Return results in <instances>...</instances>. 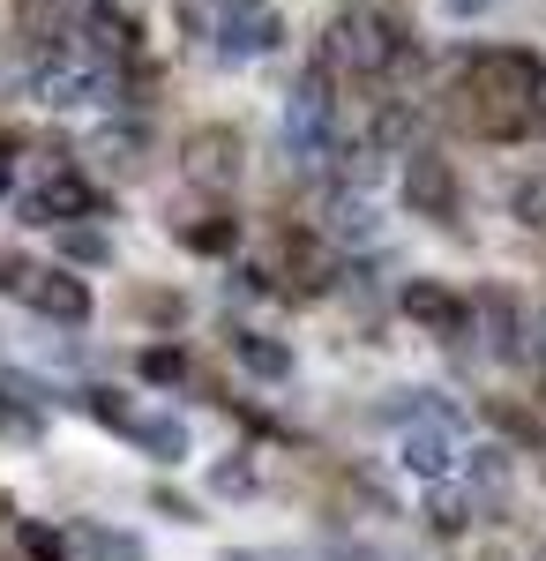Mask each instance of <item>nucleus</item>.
<instances>
[{
    "mask_svg": "<svg viewBox=\"0 0 546 561\" xmlns=\"http://www.w3.org/2000/svg\"><path fill=\"white\" fill-rule=\"evenodd\" d=\"M539 90H546V60H532L524 45H487L457 76V121L487 142H516L546 121Z\"/></svg>",
    "mask_w": 546,
    "mask_h": 561,
    "instance_id": "f257e3e1",
    "label": "nucleus"
},
{
    "mask_svg": "<svg viewBox=\"0 0 546 561\" xmlns=\"http://www.w3.org/2000/svg\"><path fill=\"white\" fill-rule=\"evenodd\" d=\"M315 60H322L344 90H375L405 68V31H397L382 8H344V15H330Z\"/></svg>",
    "mask_w": 546,
    "mask_h": 561,
    "instance_id": "f03ea898",
    "label": "nucleus"
},
{
    "mask_svg": "<svg viewBox=\"0 0 546 561\" xmlns=\"http://www.w3.org/2000/svg\"><path fill=\"white\" fill-rule=\"evenodd\" d=\"M172 23L211 60H262V53H277V8L270 0H172Z\"/></svg>",
    "mask_w": 546,
    "mask_h": 561,
    "instance_id": "7ed1b4c3",
    "label": "nucleus"
},
{
    "mask_svg": "<svg viewBox=\"0 0 546 561\" xmlns=\"http://www.w3.org/2000/svg\"><path fill=\"white\" fill-rule=\"evenodd\" d=\"M76 404H83L98 427H113L121 442H135L143 457H158V465H180V457H187V420L166 412V404H135L121 389H83Z\"/></svg>",
    "mask_w": 546,
    "mask_h": 561,
    "instance_id": "20e7f679",
    "label": "nucleus"
},
{
    "mask_svg": "<svg viewBox=\"0 0 546 561\" xmlns=\"http://www.w3.org/2000/svg\"><path fill=\"white\" fill-rule=\"evenodd\" d=\"M240 173H248V142H240V128L211 121V128L180 135V180H187L195 195H232Z\"/></svg>",
    "mask_w": 546,
    "mask_h": 561,
    "instance_id": "39448f33",
    "label": "nucleus"
},
{
    "mask_svg": "<svg viewBox=\"0 0 546 561\" xmlns=\"http://www.w3.org/2000/svg\"><path fill=\"white\" fill-rule=\"evenodd\" d=\"M270 293H299V300H315V293H330L337 277V255L322 248V232H277V248H270V262L254 270Z\"/></svg>",
    "mask_w": 546,
    "mask_h": 561,
    "instance_id": "423d86ee",
    "label": "nucleus"
},
{
    "mask_svg": "<svg viewBox=\"0 0 546 561\" xmlns=\"http://www.w3.org/2000/svg\"><path fill=\"white\" fill-rule=\"evenodd\" d=\"M15 300L45 314V322H60V330H76L90 322V285L68 270V262H23V277H15Z\"/></svg>",
    "mask_w": 546,
    "mask_h": 561,
    "instance_id": "0eeeda50",
    "label": "nucleus"
},
{
    "mask_svg": "<svg viewBox=\"0 0 546 561\" xmlns=\"http://www.w3.org/2000/svg\"><path fill=\"white\" fill-rule=\"evenodd\" d=\"M98 217V187H90L76 165L53 158V173L23 195V225H90Z\"/></svg>",
    "mask_w": 546,
    "mask_h": 561,
    "instance_id": "6e6552de",
    "label": "nucleus"
},
{
    "mask_svg": "<svg viewBox=\"0 0 546 561\" xmlns=\"http://www.w3.org/2000/svg\"><path fill=\"white\" fill-rule=\"evenodd\" d=\"M397 457H405V472H420V479H450L457 472V420L450 412H412L405 420V434H397Z\"/></svg>",
    "mask_w": 546,
    "mask_h": 561,
    "instance_id": "1a4fd4ad",
    "label": "nucleus"
},
{
    "mask_svg": "<svg viewBox=\"0 0 546 561\" xmlns=\"http://www.w3.org/2000/svg\"><path fill=\"white\" fill-rule=\"evenodd\" d=\"M405 314H412V322H420L426 337H464V330H471V300H457V293H450V285H405Z\"/></svg>",
    "mask_w": 546,
    "mask_h": 561,
    "instance_id": "9d476101",
    "label": "nucleus"
},
{
    "mask_svg": "<svg viewBox=\"0 0 546 561\" xmlns=\"http://www.w3.org/2000/svg\"><path fill=\"white\" fill-rule=\"evenodd\" d=\"M68 547H76L83 561H150V547H143L135 531H121V524H98V517L68 524Z\"/></svg>",
    "mask_w": 546,
    "mask_h": 561,
    "instance_id": "9b49d317",
    "label": "nucleus"
},
{
    "mask_svg": "<svg viewBox=\"0 0 546 561\" xmlns=\"http://www.w3.org/2000/svg\"><path fill=\"white\" fill-rule=\"evenodd\" d=\"M405 195H412V210H426V217H450V210H457V180H450V165H442L434 150H420V158H412Z\"/></svg>",
    "mask_w": 546,
    "mask_h": 561,
    "instance_id": "f8f14e48",
    "label": "nucleus"
},
{
    "mask_svg": "<svg viewBox=\"0 0 546 561\" xmlns=\"http://www.w3.org/2000/svg\"><path fill=\"white\" fill-rule=\"evenodd\" d=\"M225 352H232L248 375H262V382H285V375H293V352L270 345L262 330H232V337H225Z\"/></svg>",
    "mask_w": 546,
    "mask_h": 561,
    "instance_id": "ddd939ff",
    "label": "nucleus"
},
{
    "mask_svg": "<svg viewBox=\"0 0 546 561\" xmlns=\"http://www.w3.org/2000/svg\"><path fill=\"white\" fill-rule=\"evenodd\" d=\"M180 248H195V255H232L240 248V217L232 210H203L180 225Z\"/></svg>",
    "mask_w": 546,
    "mask_h": 561,
    "instance_id": "4468645a",
    "label": "nucleus"
},
{
    "mask_svg": "<svg viewBox=\"0 0 546 561\" xmlns=\"http://www.w3.org/2000/svg\"><path fill=\"white\" fill-rule=\"evenodd\" d=\"M15 547H23V554H38V561H68V554H76V547H68V531L31 524V517H15Z\"/></svg>",
    "mask_w": 546,
    "mask_h": 561,
    "instance_id": "2eb2a0df",
    "label": "nucleus"
},
{
    "mask_svg": "<svg viewBox=\"0 0 546 561\" xmlns=\"http://www.w3.org/2000/svg\"><path fill=\"white\" fill-rule=\"evenodd\" d=\"M509 210H516V225L524 232H546V173H532L516 195H509Z\"/></svg>",
    "mask_w": 546,
    "mask_h": 561,
    "instance_id": "dca6fc26",
    "label": "nucleus"
},
{
    "mask_svg": "<svg viewBox=\"0 0 546 561\" xmlns=\"http://www.w3.org/2000/svg\"><path fill=\"white\" fill-rule=\"evenodd\" d=\"M98 158L121 165V173H135V165H143V135H135V128H105V135H98Z\"/></svg>",
    "mask_w": 546,
    "mask_h": 561,
    "instance_id": "f3484780",
    "label": "nucleus"
},
{
    "mask_svg": "<svg viewBox=\"0 0 546 561\" xmlns=\"http://www.w3.org/2000/svg\"><path fill=\"white\" fill-rule=\"evenodd\" d=\"M38 412L31 404H15V397H0V442H38Z\"/></svg>",
    "mask_w": 546,
    "mask_h": 561,
    "instance_id": "a211bd4d",
    "label": "nucleus"
},
{
    "mask_svg": "<svg viewBox=\"0 0 546 561\" xmlns=\"http://www.w3.org/2000/svg\"><path fill=\"white\" fill-rule=\"evenodd\" d=\"M143 375H150V382H187V352L150 345V352H143Z\"/></svg>",
    "mask_w": 546,
    "mask_h": 561,
    "instance_id": "6ab92c4d",
    "label": "nucleus"
},
{
    "mask_svg": "<svg viewBox=\"0 0 546 561\" xmlns=\"http://www.w3.org/2000/svg\"><path fill=\"white\" fill-rule=\"evenodd\" d=\"M211 486H217V494H248V486H254V472H248V465H217V472H211Z\"/></svg>",
    "mask_w": 546,
    "mask_h": 561,
    "instance_id": "aec40b11",
    "label": "nucleus"
},
{
    "mask_svg": "<svg viewBox=\"0 0 546 561\" xmlns=\"http://www.w3.org/2000/svg\"><path fill=\"white\" fill-rule=\"evenodd\" d=\"M60 248H68V255H83V262L113 255V248H105V240H98V232H68V240H60Z\"/></svg>",
    "mask_w": 546,
    "mask_h": 561,
    "instance_id": "412c9836",
    "label": "nucleus"
},
{
    "mask_svg": "<svg viewBox=\"0 0 546 561\" xmlns=\"http://www.w3.org/2000/svg\"><path fill=\"white\" fill-rule=\"evenodd\" d=\"M8 187H15V142L0 135V195H8Z\"/></svg>",
    "mask_w": 546,
    "mask_h": 561,
    "instance_id": "4be33fe9",
    "label": "nucleus"
},
{
    "mask_svg": "<svg viewBox=\"0 0 546 561\" xmlns=\"http://www.w3.org/2000/svg\"><path fill=\"white\" fill-rule=\"evenodd\" d=\"M0 561H38V554H23V547H15V554H0Z\"/></svg>",
    "mask_w": 546,
    "mask_h": 561,
    "instance_id": "5701e85b",
    "label": "nucleus"
},
{
    "mask_svg": "<svg viewBox=\"0 0 546 561\" xmlns=\"http://www.w3.org/2000/svg\"><path fill=\"white\" fill-rule=\"evenodd\" d=\"M539 105H546V90H539Z\"/></svg>",
    "mask_w": 546,
    "mask_h": 561,
    "instance_id": "b1692460",
    "label": "nucleus"
}]
</instances>
